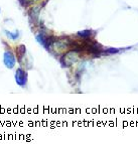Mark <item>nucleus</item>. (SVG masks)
Returning <instances> with one entry per match:
<instances>
[{"label": "nucleus", "mask_w": 138, "mask_h": 153, "mask_svg": "<svg viewBox=\"0 0 138 153\" xmlns=\"http://www.w3.org/2000/svg\"><path fill=\"white\" fill-rule=\"evenodd\" d=\"M15 79H16V82H17L20 86H24L26 83V74H25V72L22 71L21 69L17 70L16 75H15Z\"/></svg>", "instance_id": "obj_1"}, {"label": "nucleus", "mask_w": 138, "mask_h": 153, "mask_svg": "<svg viewBox=\"0 0 138 153\" xmlns=\"http://www.w3.org/2000/svg\"><path fill=\"white\" fill-rule=\"evenodd\" d=\"M4 62L6 65V67L8 68H12L14 65L15 62V59L13 56V54L10 53V51H6L4 54Z\"/></svg>", "instance_id": "obj_2"}, {"label": "nucleus", "mask_w": 138, "mask_h": 153, "mask_svg": "<svg viewBox=\"0 0 138 153\" xmlns=\"http://www.w3.org/2000/svg\"><path fill=\"white\" fill-rule=\"evenodd\" d=\"M24 53H25V46H24V45H20L17 48V57H18L19 59H20V57H22Z\"/></svg>", "instance_id": "obj_3"}]
</instances>
